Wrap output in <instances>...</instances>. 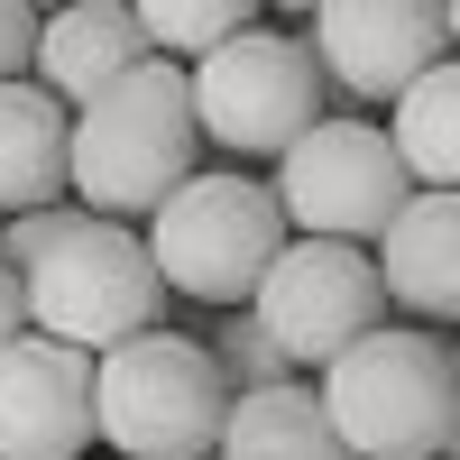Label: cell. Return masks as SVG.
I'll return each mask as SVG.
<instances>
[{"instance_id":"cell-6","label":"cell","mask_w":460,"mask_h":460,"mask_svg":"<svg viewBox=\"0 0 460 460\" xmlns=\"http://www.w3.org/2000/svg\"><path fill=\"white\" fill-rule=\"evenodd\" d=\"M230 377L212 341L147 332L102 359V442L120 460H212L230 433Z\"/></svg>"},{"instance_id":"cell-15","label":"cell","mask_w":460,"mask_h":460,"mask_svg":"<svg viewBox=\"0 0 460 460\" xmlns=\"http://www.w3.org/2000/svg\"><path fill=\"white\" fill-rule=\"evenodd\" d=\"M387 138H396V157L414 175V194H460V56L433 65L424 84L396 102Z\"/></svg>"},{"instance_id":"cell-2","label":"cell","mask_w":460,"mask_h":460,"mask_svg":"<svg viewBox=\"0 0 460 460\" xmlns=\"http://www.w3.org/2000/svg\"><path fill=\"white\" fill-rule=\"evenodd\" d=\"M350 460H442L460 451V350L414 323H387L341 368L314 377Z\"/></svg>"},{"instance_id":"cell-9","label":"cell","mask_w":460,"mask_h":460,"mask_svg":"<svg viewBox=\"0 0 460 460\" xmlns=\"http://www.w3.org/2000/svg\"><path fill=\"white\" fill-rule=\"evenodd\" d=\"M304 37L350 102H387V111L433 65H451V10H433V0H323Z\"/></svg>"},{"instance_id":"cell-21","label":"cell","mask_w":460,"mask_h":460,"mask_svg":"<svg viewBox=\"0 0 460 460\" xmlns=\"http://www.w3.org/2000/svg\"><path fill=\"white\" fill-rule=\"evenodd\" d=\"M451 56H460V0H451Z\"/></svg>"},{"instance_id":"cell-1","label":"cell","mask_w":460,"mask_h":460,"mask_svg":"<svg viewBox=\"0 0 460 460\" xmlns=\"http://www.w3.org/2000/svg\"><path fill=\"white\" fill-rule=\"evenodd\" d=\"M194 175H203V120L184 65L147 56L129 84L74 111V203L93 221H157Z\"/></svg>"},{"instance_id":"cell-17","label":"cell","mask_w":460,"mask_h":460,"mask_svg":"<svg viewBox=\"0 0 460 460\" xmlns=\"http://www.w3.org/2000/svg\"><path fill=\"white\" fill-rule=\"evenodd\" d=\"M212 359H221V377H230V396L295 387V359L277 350V332H267L258 314H221V332H212Z\"/></svg>"},{"instance_id":"cell-8","label":"cell","mask_w":460,"mask_h":460,"mask_svg":"<svg viewBox=\"0 0 460 460\" xmlns=\"http://www.w3.org/2000/svg\"><path fill=\"white\" fill-rule=\"evenodd\" d=\"M249 314L277 332V350L295 368H341L359 350V341H377L396 323V295H387V267H377V249H332V240H295L277 258V277L258 286Z\"/></svg>"},{"instance_id":"cell-16","label":"cell","mask_w":460,"mask_h":460,"mask_svg":"<svg viewBox=\"0 0 460 460\" xmlns=\"http://www.w3.org/2000/svg\"><path fill=\"white\" fill-rule=\"evenodd\" d=\"M138 28H147V56L157 65H212L221 47H240V37L258 28L249 0H138Z\"/></svg>"},{"instance_id":"cell-13","label":"cell","mask_w":460,"mask_h":460,"mask_svg":"<svg viewBox=\"0 0 460 460\" xmlns=\"http://www.w3.org/2000/svg\"><path fill=\"white\" fill-rule=\"evenodd\" d=\"M377 267H387L396 314L451 332L460 323V194H414L405 221L387 230V249H377Z\"/></svg>"},{"instance_id":"cell-11","label":"cell","mask_w":460,"mask_h":460,"mask_svg":"<svg viewBox=\"0 0 460 460\" xmlns=\"http://www.w3.org/2000/svg\"><path fill=\"white\" fill-rule=\"evenodd\" d=\"M138 65H147V28L129 0H74V10H47V28H37V84L65 111H93Z\"/></svg>"},{"instance_id":"cell-18","label":"cell","mask_w":460,"mask_h":460,"mask_svg":"<svg viewBox=\"0 0 460 460\" xmlns=\"http://www.w3.org/2000/svg\"><path fill=\"white\" fill-rule=\"evenodd\" d=\"M74 221H84V203H56V212H19V221H0V267H10V277H28V267L47 258Z\"/></svg>"},{"instance_id":"cell-14","label":"cell","mask_w":460,"mask_h":460,"mask_svg":"<svg viewBox=\"0 0 460 460\" xmlns=\"http://www.w3.org/2000/svg\"><path fill=\"white\" fill-rule=\"evenodd\" d=\"M212 460H350V451H341V433H332L323 387L295 377V387H267V396L230 405V433H221Z\"/></svg>"},{"instance_id":"cell-10","label":"cell","mask_w":460,"mask_h":460,"mask_svg":"<svg viewBox=\"0 0 460 460\" xmlns=\"http://www.w3.org/2000/svg\"><path fill=\"white\" fill-rule=\"evenodd\" d=\"M102 442V359L28 332L0 359V460H84Z\"/></svg>"},{"instance_id":"cell-19","label":"cell","mask_w":460,"mask_h":460,"mask_svg":"<svg viewBox=\"0 0 460 460\" xmlns=\"http://www.w3.org/2000/svg\"><path fill=\"white\" fill-rule=\"evenodd\" d=\"M37 10H19V0H0V84H28L37 74Z\"/></svg>"},{"instance_id":"cell-5","label":"cell","mask_w":460,"mask_h":460,"mask_svg":"<svg viewBox=\"0 0 460 460\" xmlns=\"http://www.w3.org/2000/svg\"><path fill=\"white\" fill-rule=\"evenodd\" d=\"M194 120H203V147L286 166L295 147L332 120V74L314 56V37L258 19L240 47H221L212 65H194Z\"/></svg>"},{"instance_id":"cell-3","label":"cell","mask_w":460,"mask_h":460,"mask_svg":"<svg viewBox=\"0 0 460 460\" xmlns=\"http://www.w3.org/2000/svg\"><path fill=\"white\" fill-rule=\"evenodd\" d=\"M147 249H157L166 295L249 314L258 286L277 277V258L295 249V221L277 203V184H258L240 166H203L157 221H147Z\"/></svg>"},{"instance_id":"cell-12","label":"cell","mask_w":460,"mask_h":460,"mask_svg":"<svg viewBox=\"0 0 460 460\" xmlns=\"http://www.w3.org/2000/svg\"><path fill=\"white\" fill-rule=\"evenodd\" d=\"M74 194V111L37 84H0V221L56 212Z\"/></svg>"},{"instance_id":"cell-20","label":"cell","mask_w":460,"mask_h":460,"mask_svg":"<svg viewBox=\"0 0 460 460\" xmlns=\"http://www.w3.org/2000/svg\"><path fill=\"white\" fill-rule=\"evenodd\" d=\"M28 332H37V323H28V286L10 277V267H0V359H10Z\"/></svg>"},{"instance_id":"cell-7","label":"cell","mask_w":460,"mask_h":460,"mask_svg":"<svg viewBox=\"0 0 460 460\" xmlns=\"http://www.w3.org/2000/svg\"><path fill=\"white\" fill-rule=\"evenodd\" d=\"M267 184H277L295 240H332V249H387V230L414 203L396 138L368 129V120H323Z\"/></svg>"},{"instance_id":"cell-4","label":"cell","mask_w":460,"mask_h":460,"mask_svg":"<svg viewBox=\"0 0 460 460\" xmlns=\"http://www.w3.org/2000/svg\"><path fill=\"white\" fill-rule=\"evenodd\" d=\"M19 286H28V323L47 341H65V350H84V359H111V350H129V341L166 332L157 249H147V230H129V221H93L84 212Z\"/></svg>"}]
</instances>
